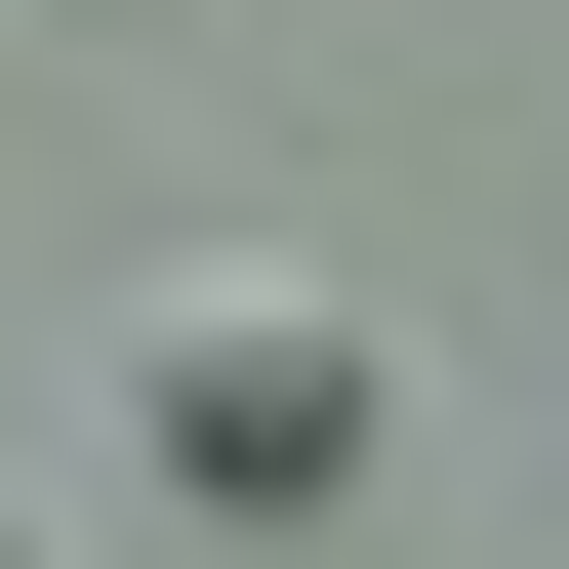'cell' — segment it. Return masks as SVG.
Instances as JSON below:
<instances>
[{
    "label": "cell",
    "mask_w": 569,
    "mask_h": 569,
    "mask_svg": "<svg viewBox=\"0 0 569 569\" xmlns=\"http://www.w3.org/2000/svg\"><path fill=\"white\" fill-rule=\"evenodd\" d=\"M122 448H163L203 529H326V488L407 448V326L326 244H163V284H122Z\"/></svg>",
    "instance_id": "6da1fadb"
},
{
    "label": "cell",
    "mask_w": 569,
    "mask_h": 569,
    "mask_svg": "<svg viewBox=\"0 0 569 569\" xmlns=\"http://www.w3.org/2000/svg\"><path fill=\"white\" fill-rule=\"evenodd\" d=\"M0 569H41V529H0Z\"/></svg>",
    "instance_id": "7a4b0ae2"
}]
</instances>
